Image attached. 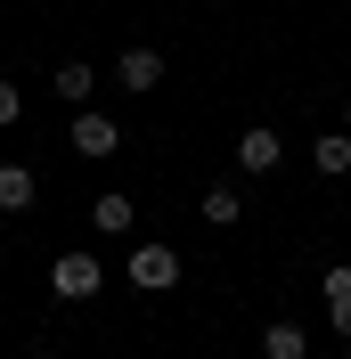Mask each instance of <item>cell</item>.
<instances>
[{
  "mask_svg": "<svg viewBox=\"0 0 351 359\" xmlns=\"http://www.w3.org/2000/svg\"><path fill=\"white\" fill-rule=\"evenodd\" d=\"M58 98H66V107H90V66H58Z\"/></svg>",
  "mask_w": 351,
  "mask_h": 359,
  "instance_id": "cell-12",
  "label": "cell"
},
{
  "mask_svg": "<svg viewBox=\"0 0 351 359\" xmlns=\"http://www.w3.org/2000/svg\"><path fill=\"white\" fill-rule=\"evenodd\" d=\"M17 114H25V90H17V82H0V123H17Z\"/></svg>",
  "mask_w": 351,
  "mask_h": 359,
  "instance_id": "cell-13",
  "label": "cell"
},
{
  "mask_svg": "<svg viewBox=\"0 0 351 359\" xmlns=\"http://www.w3.org/2000/svg\"><path fill=\"white\" fill-rule=\"evenodd\" d=\"M74 147H82V156H114V147H123L114 114H98V107H74Z\"/></svg>",
  "mask_w": 351,
  "mask_h": 359,
  "instance_id": "cell-3",
  "label": "cell"
},
{
  "mask_svg": "<svg viewBox=\"0 0 351 359\" xmlns=\"http://www.w3.org/2000/svg\"><path fill=\"white\" fill-rule=\"evenodd\" d=\"M98 286H107L98 253H58V262H49V294H58V302H90Z\"/></svg>",
  "mask_w": 351,
  "mask_h": 359,
  "instance_id": "cell-1",
  "label": "cell"
},
{
  "mask_svg": "<svg viewBox=\"0 0 351 359\" xmlns=\"http://www.w3.org/2000/svg\"><path fill=\"white\" fill-rule=\"evenodd\" d=\"M131 286L139 294H172L180 286V253L172 245H131Z\"/></svg>",
  "mask_w": 351,
  "mask_h": 359,
  "instance_id": "cell-2",
  "label": "cell"
},
{
  "mask_svg": "<svg viewBox=\"0 0 351 359\" xmlns=\"http://www.w3.org/2000/svg\"><path fill=\"white\" fill-rule=\"evenodd\" d=\"M33 204V172L25 163H0V212H25Z\"/></svg>",
  "mask_w": 351,
  "mask_h": 359,
  "instance_id": "cell-9",
  "label": "cell"
},
{
  "mask_svg": "<svg viewBox=\"0 0 351 359\" xmlns=\"http://www.w3.org/2000/svg\"><path fill=\"white\" fill-rule=\"evenodd\" d=\"M343 114H351V107H343Z\"/></svg>",
  "mask_w": 351,
  "mask_h": 359,
  "instance_id": "cell-14",
  "label": "cell"
},
{
  "mask_svg": "<svg viewBox=\"0 0 351 359\" xmlns=\"http://www.w3.org/2000/svg\"><path fill=\"white\" fill-rule=\"evenodd\" d=\"M262 359H310V335L294 318H278V327H262Z\"/></svg>",
  "mask_w": 351,
  "mask_h": 359,
  "instance_id": "cell-7",
  "label": "cell"
},
{
  "mask_svg": "<svg viewBox=\"0 0 351 359\" xmlns=\"http://www.w3.org/2000/svg\"><path fill=\"white\" fill-rule=\"evenodd\" d=\"M278 156H286V139L270 131V123H253V131L237 139V163H245V172H278Z\"/></svg>",
  "mask_w": 351,
  "mask_h": 359,
  "instance_id": "cell-4",
  "label": "cell"
},
{
  "mask_svg": "<svg viewBox=\"0 0 351 359\" xmlns=\"http://www.w3.org/2000/svg\"><path fill=\"white\" fill-rule=\"evenodd\" d=\"M310 163H319V172H351V131H327V139H319V147H310Z\"/></svg>",
  "mask_w": 351,
  "mask_h": 359,
  "instance_id": "cell-11",
  "label": "cell"
},
{
  "mask_svg": "<svg viewBox=\"0 0 351 359\" xmlns=\"http://www.w3.org/2000/svg\"><path fill=\"white\" fill-rule=\"evenodd\" d=\"M319 294H327V327L351 343V269H327V278H319Z\"/></svg>",
  "mask_w": 351,
  "mask_h": 359,
  "instance_id": "cell-6",
  "label": "cell"
},
{
  "mask_svg": "<svg viewBox=\"0 0 351 359\" xmlns=\"http://www.w3.org/2000/svg\"><path fill=\"white\" fill-rule=\"evenodd\" d=\"M90 221L107 229V237H131V221H139V212H131V196H123V188H107V196L90 204Z\"/></svg>",
  "mask_w": 351,
  "mask_h": 359,
  "instance_id": "cell-8",
  "label": "cell"
},
{
  "mask_svg": "<svg viewBox=\"0 0 351 359\" xmlns=\"http://www.w3.org/2000/svg\"><path fill=\"white\" fill-rule=\"evenodd\" d=\"M197 212H204L213 229H229V221H245V196H237V188H204V204H197Z\"/></svg>",
  "mask_w": 351,
  "mask_h": 359,
  "instance_id": "cell-10",
  "label": "cell"
},
{
  "mask_svg": "<svg viewBox=\"0 0 351 359\" xmlns=\"http://www.w3.org/2000/svg\"><path fill=\"white\" fill-rule=\"evenodd\" d=\"M114 74H123V90H155V82H164V57H155L147 41H131L123 57H114Z\"/></svg>",
  "mask_w": 351,
  "mask_h": 359,
  "instance_id": "cell-5",
  "label": "cell"
}]
</instances>
